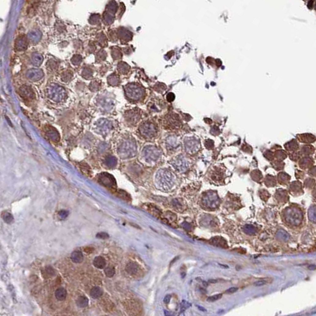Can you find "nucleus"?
Listing matches in <instances>:
<instances>
[{"label": "nucleus", "mask_w": 316, "mask_h": 316, "mask_svg": "<svg viewBox=\"0 0 316 316\" xmlns=\"http://www.w3.org/2000/svg\"><path fill=\"white\" fill-rule=\"evenodd\" d=\"M117 150L119 155L124 159L132 157L136 153V144L134 138L130 136L123 137L119 142Z\"/></svg>", "instance_id": "nucleus-1"}, {"label": "nucleus", "mask_w": 316, "mask_h": 316, "mask_svg": "<svg viewBox=\"0 0 316 316\" xmlns=\"http://www.w3.org/2000/svg\"><path fill=\"white\" fill-rule=\"evenodd\" d=\"M126 98L131 102H138L144 98L146 91L144 88L137 83H129L124 87Z\"/></svg>", "instance_id": "nucleus-2"}, {"label": "nucleus", "mask_w": 316, "mask_h": 316, "mask_svg": "<svg viewBox=\"0 0 316 316\" xmlns=\"http://www.w3.org/2000/svg\"><path fill=\"white\" fill-rule=\"evenodd\" d=\"M47 96L50 101L55 103H59L65 99L67 92L63 86L58 84H52L47 89Z\"/></svg>", "instance_id": "nucleus-3"}, {"label": "nucleus", "mask_w": 316, "mask_h": 316, "mask_svg": "<svg viewBox=\"0 0 316 316\" xmlns=\"http://www.w3.org/2000/svg\"><path fill=\"white\" fill-rule=\"evenodd\" d=\"M139 133L145 139H152L157 133V129L153 123L144 121L139 126Z\"/></svg>", "instance_id": "nucleus-4"}, {"label": "nucleus", "mask_w": 316, "mask_h": 316, "mask_svg": "<svg viewBox=\"0 0 316 316\" xmlns=\"http://www.w3.org/2000/svg\"><path fill=\"white\" fill-rule=\"evenodd\" d=\"M94 128L98 134L106 135L113 129V124L107 119H100L95 123Z\"/></svg>", "instance_id": "nucleus-5"}, {"label": "nucleus", "mask_w": 316, "mask_h": 316, "mask_svg": "<svg viewBox=\"0 0 316 316\" xmlns=\"http://www.w3.org/2000/svg\"><path fill=\"white\" fill-rule=\"evenodd\" d=\"M114 103L111 98H109L106 95L99 96V98L97 100V106L100 110L103 112H107L113 109Z\"/></svg>", "instance_id": "nucleus-6"}, {"label": "nucleus", "mask_w": 316, "mask_h": 316, "mask_svg": "<svg viewBox=\"0 0 316 316\" xmlns=\"http://www.w3.org/2000/svg\"><path fill=\"white\" fill-rule=\"evenodd\" d=\"M143 155L144 157L145 158L146 160L148 161L152 162L155 161L159 159L160 157V152L157 148L153 147V146H148L146 147L143 151Z\"/></svg>", "instance_id": "nucleus-7"}, {"label": "nucleus", "mask_w": 316, "mask_h": 316, "mask_svg": "<svg viewBox=\"0 0 316 316\" xmlns=\"http://www.w3.org/2000/svg\"><path fill=\"white\" fill-rule=\"evenodd\" d=\"M98 182L104 186L109 189H115L117 186V182L114 177L107 173H102L98 175Z\"/></svg>", "instance_id": "nucleus-8"}, {"label": "nucleus", "mask_w": 316, "mask_h": 316, "mask_svg": "<svg viewBox=\"0 0 316 316\" xmlns=\"http://www.w3.org/2000/svg\"><path fill=\"white\" fill-rule=\"evenodd\" d=\"M141 114L140 111L137 109H133L126 111L125 113V120L129 125H135L140 120Z\"/></svg>", "instance_id": "nucleus-9"}, {"label": "nucleus", "mask_w": 316, "mask_h": 316, "mask_svg": "<svg viewBox=\"0 0 316 316\" xmlns=\"http://www.w3.org/2000/svg\"><path fill=\"white\" fill-rule=\"evenodd\" d=\"M284 217L285 220L288 223L292 224H298L299 223V218L301 215H299V211L295 209H288L284 212Z\"/></svg>", "instance_id": "nucleus-10"}, {"label": "nucleus", "mask_w": 316, "mask_h": 316, "mask_svg": "<svg viewBox=\"0 0 316 316\" xmlns=\"http://www.w3.org/2000/svg\"><path fill=\"white\" fill-rule=\"evenodd\" d=\"M44 77V71L40 68H32L26 72V78L31 82H37Z\"/></svg>", "instance_id": "nucleus-11"}, {"label": "nucleus", "mask_w": 316, "mask_h": 316, "mask_svg": "<svg viewBox=\"0 0 316 316\" xmlns=\"http://www.w3.org/2000/svg\"><path fill=\"white\" fill-rule=\"evenodd\" d=\"M117 37L120 39V40L121 41V43H126L129 40H132V32L129 30V29H125V28H119L117 31Z\"/></svg>", "instance_id": "nucleus-12"}, {"label": "nucleus", "mask_w": 316, "mask_h": 316, "mask_svg": "<svg viewBox=\"0 0 316 316\" xmlns=\"http://www.w3.org/2000/svg\"><path fill=\"white\" fill-rule=\"evenodd\" d=\"M218 198L214 193H209L204 198V204L208 208H216L218 205Z\"/></svg>", "instance_id": "nucleus-13"}, {"label": "nucleus", "mask_w": 316, "mask_h": 316, "mask_svg": "<svg viewBox=\"0 0 316 316\" xmlns=\"http://www.w3.org/2000/svg\"><path fill=\"white\" fill-rule=\"evenodd\" d=\"M19 94L24 99H32V98H34L35 97L34 91H33V89L31 88V86H28V85H23L20 87Z\"/></svg>", "instance_id": "nucleus-14"}, {"label": "nucleus", "mask_w": 316, "mask_h": 316, "mask_svg": "<svg viewBox=\"0 0 316 316\" xmlns=\"http://www.w3.org/2000/svg\"><path fill=\"white\" fill-rule=\"evenodd\" d=\"M185 148L189 153H194L199 148V143L194 138H187L185 140Z\"/></svg>", "instance_id": "nucleus-15"}, {"label": "nucleus", "mask_w": 316, "mask_h": 316, "mask_svg": "<svg viewBox=\"0 0 316 316\" xmlns=\"http://www.w3.org/2000/svg\"><path fill=\"white\" fill-rule=\"evenodd\" d=\"M27 37H28V40L31 44H37L42 37V33L39 29H33V30L29 31L28 35H27Z\"/></svg>", "instance_id": "nucleus-16"}, {"label": "nucleus", "mask_w": 316, "mask_h": 316, "mask_svg": "<svg viewBox=\"0 0 316 316\" xmlns=\"http://www.w3.org/2000/svg\"><path fill=\"white\" fill-rule=\"evenodd\" d=\"M28 37L24 35H21L16 39L15 48L17 51H24L28 47Z\"/></svg>", "instance_id": "nucleus-17"}, {"label": "nucleus", "mask_w": 316, "mask_h": 316, "mask_svg": "<svg viewBox=\"0 0 316 316\" xmlns=\"http://www.w3.org/2000/svg\"><path fill=\"white\" fill-rule=\"evenodd\" d=\"M45 135L49 140L54 142H58L59 140V134L55 128L52 126H47L45 128Z\"/></svg>", "instance_id": "nucleus-18"}, {"label": "nucleus", "mask_w": 316, "mask_h": 316, "mask_svg": "<svg viewBox=\"0 0 316 316\" xmlns=\"http://www.w3.org/2000/svg\"><path fill=\"white\" fill-rule=\"evenodd\" d=\"M159 175H161L160 180L162 182V185L165 186H171V181H172V178H171L172 176H171V173L168 172L167 171H161V172L159 173Z\"/></svg>", "instance_id": "nucleus-19"}, {"label": "nucleus", "mask_w": 316, "mask_h": 316, "mask_svg": "<svg viewBox=\"0 0 316 316\" xmlns=\"http://www.w3.org/2000/svg\"><path fill=\"white\" fill-rule=\"evenodd\" d=\"M107 82L108 84L110 85V86H117L121 83V79H120V76L117 74L113 73V74H111V75L108 76Z\"/></svg>", "instance_id": "nucleus-20"}, {"label": "nucleus", "mask_w": 316, "mask_h": 316, "mask_svg": "<svg viewBox=\"0 0 316 316\" xmlns=\"http://www.w3.org/2000/svg\"><path fill=\"white\" fill-rule=\"evenodd\" d=\"M43 59H44V58H43V56L40 55V54L39 53H33V55H32V56H31V59H30V61H31V63L33 64V65L36 66V67H38V66H40L41 63H42L43 62Z\"/></svg>", "instance_id": "nucleus-21"}, {"label": "nucleus", "mask_w": 316, "mask_h": 316, "mask_svg": "<svg viewBox=\"0 0 316 316\" xmlns=\"http://www.w3.org/2000/svg\"><path fill=\"white\" fill-rule=\"evenodd\" d=\"M117 70L121 75H126L127 73L130 71V66L125 62L121 61L117 64Z\"/></svg>", "instance_id": "nucleus-22"}, {"label": "nucleus", "mask_w": 316, "mask_h": 316, "mask_svg": "<svg viewBox=\"0 0 316 316\" xmlns=\"http://www.w3.org/2000/svg\"><path fill=\"white\" fill-rule=\"evenodd\" d=\"M167 122L170 125L173 127H178V125H180V121H179V117H178L175 114H173V115L168 116L167 119Z\"/></svg>", "instance_id": "nucleus-23"}, {"label": "nucleus", "mask_w": 316, "mask_h": 316, "mask_svg": "<svg viewBox=\"0 0 316 316\" xmlns=\"http://www.w3.org/2000/svg\"><path fill=\"white\" fill-rule=\"evenodd\" d=\"M139 269H140V267L135 262L129 263L126 266V271L129 274H136L138 273Z\"/></svg>", "instance_id": "nucleus-24"}, {"label": "nucleus", "mask_w": 316, "mask_h": 316, "mask_svg": "<svg viewBox=\"0 0 316 316\" xmlns=\"http://www.w3.org/2000/svg\"><path fill=\"white\" fill-rule=\"evenodd\" d=\"M117 9H118V6H117V2H116L115 1H111L110 2H109V4H108L107 6H106V10H105V11L114 15L116 13V12L117 11Z\"/></svg>", "instance_id": "nucleus-25"}, {"label": "nucleus", "mask_w": 316, "mask_h": 316, "mask_svg": "<svg viewBox=\"0 0 316 316\" xmlns=\"http://www.w3.org/2000/svg\"><path fill=\"white\" fill-rule=\"evenodd\" d=\"M73 77V74L70 70H64L63 72L60 74V79L61 81L64 82H67L71 80Z\"/></svg>", "instance_id": "nucleus-26"}, {"label": "nucleus", "mask_w": 316, "mask_h": 316, "mask_svg": "<svg viewBox=\"0 0 316 316\" xmlns=\"http://www.w3.org/2000/svg\"><path fill=\"white\" fill-rule=\"evenodd\" d=\"M94 266L98 269H103L105 268V265H106V262H105V260L102 257H96L94 260V262H93Z\"/></svg>", "instance_id": "nucleus-27"}, {"label": "nucleus", "mask_w": 316, "mask_h": 316, "mask_svg": "<svg viewBox=\"0 0 316 316\" xmlns=\"http://www.w3.org/2000/svg\"><path fill=\"white\" fill-rule=\"evenodd\" d=\"M55 295H56V298L58 300L63 301L67 297V291L64 288H58L56 291V292H55Z\"/></svg>", "instance_id": "nucleus-28"}, {"label": "nucleus", "mask_w": 316, "mask_h": 316, "mask_svg": "<svg viewBox=\"0 0 316 316\" xmlns=\"http://www.w3.org/2000/svg\"><path fill=\"white\" fill-rule=\"evenodd\" d=\"M71 258L73 262L75 263H80L83 260V255L81 253L80 251H75L71 254Z\"/></svg>", "instance_id": "nucleus-29"}, {"label": "nucleus", "mask_w": 316, "mask_h": 316, "mask_svg": "<svg viewBox=\"0 0 316 316\" xmlns=\"http://www.w3.org/2000/svg\"><path fill=\"white\" fill-rule=\"evenodd\" d=\"M81 75H82L85 79H89L93 76V71L92 69L89 67H85L82 68L81 71Z\"/></svg>", "instance_id": "nucleus-30"}, {"label": "nucleus", "mask_w": 316, "mask_h": 316, "mask_svg": "<svg viewBox=\"0 0 316 316\" xmlns=\"http://www.w3.org/2000/svg\"><path fill=\"white\" fill-rule=\"evenodd\" d=\"M104 163H105V164L108 167L112 168V167H114L116 165H117V160L115 157H113V156L110 155V156H108L107 158H105Z\"/></svg>", "instance_id": "nucleus-31"}, {"label": "nucleus", "mask_w": 316, "mask_h": 316, "mask_svg": "<svg viewBox=\"0 0 316 316\" xmlns=\"http://www.w3.org/2000/svg\"><path fill=\"white\" fill-rule=\"evenodd\" d=\"M111 55L112 57H113V59H120L122 57V52H121V49L117 47H113L111 48Z\"/></svg>", "instance_id": "nucleus-32"}, {"label": "nucleus", "mask_w": 316, "mask_h": 316, "mask_svg": "<svg viewBox=\"0 0 316 316\" xmlns=\"http://www.w3.org/2000/svg\"><path fill=\"white\" fill-rule=\"evenodd\" d=\"M97 42L98 43L100 46L105 47L107 45V37L105 36L104 33H99V34L97 36Z\"/></svg>", "instance_id": "nucleus-33"}, {"label": "nucleus", "mask_w": 316, "mask_h": 316, "mask_svg": "<svg viewBox=\"0 0 316 316\" xmlns=\"http://www.w3.org/2000/svg\"><path fill=\"white\" fill-rule=\"evenodd\" d=\"M103 21L105 25H110L114 21V15L105 11L103 13Z\"/></svg>", "instance_id": "nucleus-34"}, {"label": "nucleus", "mask_w": 316, "mask_h": 316, "mask_svg": "<svg viewBox=\"0 0 316 316\" xmlns=\"http://www.w3.org/2000/svg\"><path fill=\"white\" fill-rule=\"evenodd\" d=\"M102 290L99 287H94L93 288L92 290L90 291V296L94 299H98L99 297L102 296Z\"/></svg>", "instance_id": "nucleus-35"}, {"label": "nucleus", "mask_w": 316, "mask_h": 316, "mask_svg": "<svg viewBox=\"0 0 316 316\" xmlns=\"http://www.w3.org/2000/svg\"><path fill=\"white\" fill-rule=\"evenodd\" d=\"M76 303L79 307H86L88 306L89 300L86 296H80L76 300Z\"/></svg>", "instance_id": "nucleus-36"}, {"label": "nucleus", "mask_w": 316, "mask_h": 316, "mask_svg": "<svg viewBox=\"0 0 316 316\" xmlns=\"http://www.w3.org/2000/svg\"><path fill=\"white\" fill-rule=\"evenodd\" d=\"M102 86V83L97 80H94L90 82V84L89 85V89H90L91 91H97V90H100Z\"/></svg>", "instance_id": "nucleus-37"}, {"label": "nucleus", "mask_w": 316, "mask_h": 316, "mask_svg": "<svg viewBox=\"0 0 316 316\" xmlns=\"http://www.w3.org/2000/svg\"><path fill=\"white\" fill-rule=\"evenodd\" d=\"M58 67H59V63L56 60L50 59L47 63V67L51 71H56V70H57Z\"/></svg>", "instance_id": "nucleus-38"}, {"label": "nucleus", "mask_w": 316, "mask_h": 316, "mask_svg": "<svg viewBox=\"0 0 316 316\" xmlns=\"http://www.w3.org/2000/svg\"><path fill=\"white\" fill-rule=\"evenodd\" d=\"M100 19H101V17H100L99 14L95 13V14H92V15L90 16V19H89V22L91 25H97V24L100 22Z\"/></svg>", "instance_id": "nucleus-39"}, {"label": "nucleus", "mask_w": 316, "mask_h": 316, "mask_svg": "<svg viewBox=\"0 0 316 316\" xmlns=\"http://www.w3.org/2000/svg\"><path fill=\"white\" fill-rule=\"evenodd\" d=\"M277 238L279 239L283 240V241H287L289 236H288V234L287 232H285L283 230H280L277 232Z\"/></svg>", "instance_id": "nucleus-40"}, {"label": "nucleus", "mask_w": 316, "mask_h": 316, "mask_svg": "<svg viewBox=\"0 0 316 316\" xmlns=\"http://www.w3.org/2000/svg\"><path fill=\"white\" fill-rule=\"evenodd\" d=\"M82 61V57L80 55H75L71 58V63L75 66L79 65Z\"/></svg>", "instance_id": "nucleus-41"}, {"label": "nucleus", "mask_w": 316, "mask_h": 316, "mask_svg": "<svg viewBox=\"0 0 316 316\" xmlns=\"http://www.w3.org/2000/svg\"><path fill=\"white\" fill-rule=\"evenodd\" d=\"M106 58V53L104 50H101L96 55V60L97 61H103Z\"/></svg>", "instance_id": "nucleus-42"}, {"label": "nucleus", "mask_w": 316, "mask_h": 316, "mask_svg": "<svg viewBox=\"0 0 316 316\" xmlns=\"http://www.w3.org/2000/svg\"><path fill=\"white\" fill-rule=\"evenodd\" d=\"M244 231L248 235H253L256 231V229L253 225H246L244 227Z\"/></svg>", "instance_id": "nucleus-43"}, {"label": "nucleus", "mask_w": 316, "mask_h": 316, "mask_svg": "<svg viewBox=\"0 0 316 316\" xmlns=\"http://www.w3.org/2000/svg\"><path fill=\"white\" fill-rule=\"evenodd\" d=\"M2 218H3L4 221L7 223V224H10V223L13 222V216L9 213H4L3 214H2Z\"/></svg>", "instance_id": "nucleus-44"}, {"label": "nucleus", "mask_w": 316, "mask_h": 316, "mask_svg": "<svg viewBox=\"0 0 316 316\" xmlns=\"http://www.w3.org/2000/svg\"><path fill=\"white\" fill-rule=\"evenodd\" d=\"M105 273L108 277H112L115 274V269L113 267H107L105 269Z\"/></svg>", "instance_id": "nucleus-45"}, {"label": "nucleus", "mask_w": 316, "mask_h": 316, "mask_svg": "<svg viewBox=\"0 0 316 316\" xmlns=\"http://www.w3.org/2000/svg\"><path fill=\"white\" fill-rule=\"evenodd\" d=\"M81 171H82V173H84L85 175H90V172H91L90 167H89L86 164L81 165Z\"/></svg>", "instance_id": "nucleus-46"}, {"label": "nucleus", "mask_w": 316, "mask_h": 316, "mask_svg": "<svg viewBox=\"0 0 316 316\" xmlns=\"http://www.w3.org/2000/svg\"><path fill=\"white\" fill-rule=\"evenodd\" d=\"M118 196L120 198H124V199L126 200V201H129V200H130V196L127 194V193H125V191H123V190H121V191L119 192Z\"/></svg>", "instance_id": "nucleus-47"}, {"label": "nucleus", "mask_w": 316, "mask_h": 316, "mask_svg": "<svg viewBox=\"0 0 316 316\" xmlns=\"http://www.w3.org/2000/svg\"><path fill=\"white\" fill-rule=\"evenodd\" d=\"M56 29L58 32H60L62 33L63 31H64L66 29V27L64 25V24H63L62 22H58L56 25Z\"/></svg>", "instance_id": "nucleus-48"}, {"label": "nucleus", "mask_w": 316, "mask_h": 316, "mask_svg": "<svg viewBox=\"0 0 316 316\" xmlns=\"http://www.w3.org/2000/svg\"><path fill=\"white\" fill-rule=\"evenodd\" d=\"M222 297V294H217V295H213V296H210L208 298V301L209 302H215V301L218 300Z\"/></svg>", "instance_id": "nucleus-49"}, {"label": "nucleus", "mask_w": 316, "mask_h": 316, "mask_svg": "<svg viewBox=\"0 0 316 316\" xmlns=\"http://www.w3.org/2000/svg\"><path fill=\"white\" fill-rule=\"evenodd\" d=\"M191 306L190 303H188L186 301H182V303H181V311H184L185 310H186L187 308H189Z\"/></svg>", "instance_id": "nucleus-50"}, {"label": "nucleus", "mask_w": 316, "mask_h": 316, "mask_svg": "<svg viewBox=\"0 0 316 316\" xmlns=\"http://www.w3.org/2000/svg\"><path fill=\"white\" fill-rule=\"evenodd\" d=\"M67 216H68V212L65 210H62L59 212V216L61 219H65L67 218Z\"/></svg>", "instance_id": "nucleus-51"}, {"label": "nucleus", "mask_w": 316, "mask_h": 316, "mask_svg": "<svg viewBox=\"0 0 316 316\" xmlns=\"http://www.w3.org/2000/svg\"><path fill=\"white\" fill-rule=\"evenodd\" d=\"M45 272H46V273H48L50 276H53L54 274H55L54 273L55 272H54L53 269L51 268V267H47L46 269H45Z\"/></svg>", "instance_id": "nucleus-52"}, {"label": "nucleus", "mask_w": 316, "mask_h": 316, "mask_svg": "<svg viewBox=\"0 0 316 316\" xmlns=\"http://www.w3.org/2000/svg\"><path fill=\"white\" fill-rule=\"evenodd\" d=\"M266 284V281L264 280H258V281L254 282V286H263L265 285Z\"/></svg>", "instance_id": "nucleus-53"}, {"label": "nucleus", "mask_w": 316, "mask_h": 316, "mask_svg": "<svg viewBox=\"0 0 316 316\" xmlns=\"http://www.w3.org/2000/svg\"><path fill=\"white\" fill-rule=\"evenodd\" d=\"M175 98V94H173V93H169V94L167 95V99L168 100L169 102H172V101H174Z\"/></svg>", "instance_id": "nucleus-54"}, {"label": "nucleus", "mask_w": 316, "mask_h": 316, "mask_svg": "<svg viewBox=\"0 0 316 316\" xmlns=\"http://www.w3.org/2000/svg\"><path fill=\"white\" fill-rule=\"evenodd\" d=\"M97 237L99 238V239H107V238H109V235H108L107 233L102 232V233H99V234L97 235Z\"/></svg>", "instance_id": "nucleus-55"}, {"label": "nucleus", "mask_w": 316, "mask_h": 316, "mask_svg": "<svg viewBox=\"0 0 316 316\" xmlns=\"http://www.w3.org/2000/svg\"><path fill=\"white\" fill-rule=\"evenodd\" d=\"M236 291H238V288L232 287V288H229V289L227 290L226 292H227V293H229V294H231V293L235 292Z\"/></svg>", "instance_id": "nucleus-56"}, {"label": "nucleus", "mask_w": 316, "mask_h": 316, "mask_svg": "<svg viewBox=\"0 0 316 316\" xmlns=\"http://www.w3.org/2000/svg\"><path fill=\"white\" fill-rule=\"evenodd\" d=\"M84 251L87 254H91L94 251V249H93L92 247H86L84 249Z\"/></svg>", "instance_id": "nucleus-57"}, {"label": "nucleus", "mask_w": 316, "mask_h": 316, "mask_svg": "<svg viewBox=\"0 0 316 316\" xmlns=\"http://www.w3.org/2000/svg\"><path fill=\"white\" fill-rule=\"evenodd\" d=\"M170 300H171V295H167V296L165 297V299H164V302L166 303H168L169 302H170Z\"/></svg>", "instance_id": "nucleus-58"}, {"label": "nucleus", "mask_w": 316, "mask_h": 316, "mask_svg": "<svg viewBox=\"0 0 316 316\" xmlns=\"http://www.w3.org/2000/svg\"><path fill=\"white\" fill-rule=\"evenodd\" d=\"M182 226L184 227V228H186V229H187V230H189V229H190V228H191V226H190V225L189 224H187V223H185V224H182Z\"/></svg>", "instance_id": "nucleus-59"}, {"label": "nucleus", "mask_w": 316, "mask_h": 316, "mask_svg": "<svg viewBox=\"0 0 316 316\" xmlns=\"http://www.w3.org/2000/svg\"><path fill=\"white\" fill-rule=\"evenodd\" d=\"M197 307H198V309H199L200 310H201V311H206V310H205V308H203V307H201L200 306H197Z\"/></svg>", "instance_id": "nucleus-60"}, {"label": "nucleus", "mask_w": 316, "mask_h": 316, "mask_svg": "<svg viewBox=\"0 0 316 316\" xmlns=\"http://www.w3.org/2000/svg\"><path fill=\"white\" fill-rule=\"evenodd\" d=\"M219 265H220L222 268H225V269L229 268V266H228V265H221V264H219Z\"/></svg>", "instance_id": "nucleus-61"}, {"label": "nucleus", "mask_w": 316, "mask_h": 316, "mask_svg": "<svg viewBox=\"0 0 316 316\" xmlns=\"http://www.w3.org/2000/svg\"><path fill=\"white\" fill-rule=\"evenodd\" d=\"M209 282H210V283H216L217 280H209Z\"/></svg>", "instance_id": "nucleus-62"}]
</instances>
